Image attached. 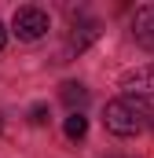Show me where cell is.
<instances>
[{"instance_id": "obj_1", "label": "cell", "mask_w": 154, "mask_h": 158, "mask_svg": "<svg viewBox=\"0 0 154 158\" xmlns=\"http://www.w3.org/2000/svg\"><path fill=\"white\" fill-rule=\"evenodd\" d=\"M103 125L114 132V136H136L151 125V114L140 99H110L107 103V114H103Z\"/></svg>"}, {"instance_id": "obj_2", "label": "cell", "mask_w": 154, "mask_h": 158, "mask_svg": "<svg viewBox=\"0 0 154 158\" xmlns=\"http://www.w3.org/2000/svg\"><path fill=\"white\" fill-rule=\"evenodd\" d=\"M48 30H51L48 11H44V7H33V4L18 7V11H15V19H11V33H15L18 40H40Z\"/></svg>"}, {"instance_id": "obj_3", "label": "cell", "mask_w": 154, "mask_h": 158, "mask_svg": "<svg viewBox=\"0 0 154 158\" xmlns=\"http://www.w3.org/2000/svg\"><path fill=\"white\" fill-rule=\"evenodd\" d=\"M121 92L125 99H154V63H143L136 70H125L121 74Z\"/></svg>"}, {"instance_id": "obj_4", "label": "cell", "mask_w": 154, "mask_h": 158, "mask_svg": "<svg viewBox=\"0 0 154 158\" xmlns=\"http://www.w3.org/2000/svg\"><path fill=\"white\" fill-rule=\"evenodd\" d=\"M95 37H99V22L74 26V30H70V37H66V44H63V63H66V59H74V55H81V52H84Z\"/></svg>"}, {"instance_id": "obj_5", "label": "cell", "mask_w": 154, "mask_h": 158, "mask_svg": "<svg viewBox=\"0 0 154 158\" xmlns=\"http://www.w3.org/2000/svg\"><path fill=\"white\" fill-rule=\"evenodd\" d=\"M132 37L140 48L154 52V4H143L136 15H132Z\"/></svg>"}, {"instance_id": "obj_6", "label": "cell", "mask_w": 154, "mask_h": 158, "mask_svg": "<svg viewBox=\"0 0 154 158\" xmlns=\"http://www.w3.org/2000/svg\"><path fill=\"white\" fill-rule=\"evenodd\" d=\"M59 96H63V103L70 107V114H77V107H84V103H88V88H84V85H77V81H66Z\"/></svg>"}, {"instance_id": "obj_7", "label": "cell", "mask_w": 154, "mask_h": 158, "mask_svg": "<svg viewBox=\"0 0 154 158\" xmlns=\"http://www.w3.org/2000/svg\"><path fill=\"white\" fill-rule=\"evenodd\" d=\"M63 129H66V136H70V140H84V132H88V118L77 110V114H70V118L63 121Z\"/></svg>"}, {"instance_id": "obj_8", "label": "cell", "mask_w": 154, "mask_h": 158, "mask_svg": "<svg viewBox=\"0 0 154 158\" xmlns=\"http://www.w3.org/2000/svg\"><path fill=\"white\" fill-rule=\"evenodd\" d=\"M30 121H33V125H44V121H48V107H33V110H30Z\"/></svg>"}, {"instance_id": "obj_9", "label": "cell", "mask_w": 154, "mask_h": 158, "mask_svg": "<svg viewBox=\"0 0 154 158\" xmlns=\"http://www.w3.org/2000/svg\"><path fill=\"white\" fill-rule=\"evenodd\" d=\"M4 40H7V30H4V22H0V48H4Z\"/></svg>"}, {"instance_id": "obj_10", "label": "cell", "mask_w": 154, "mask_h": 158, "mask_svg": "<svg viewBox=\"0 0 154 158\" xmlns=\"http://www.w3.org/2000/svg\"><path fill=\"white\" fill-rule=\"evenodd\" d=\"M151 125H154V118H151Z\"/></svg>"}]
</instances>
